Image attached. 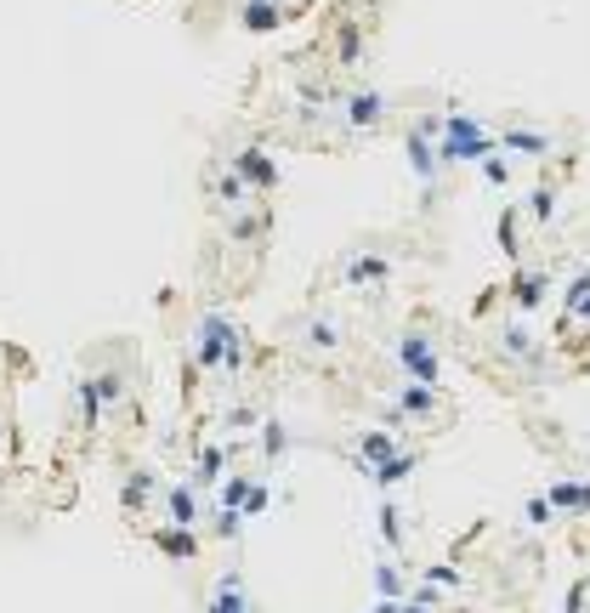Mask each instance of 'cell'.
Here are the masks:
<instances>
[{"label": "cell", "mask_w": 590, "mask_h": 613, "mask_svg": "<svg viewBox=\"0 0 590 613\" xmlns=\"http://www.w3.org/2000/svg\"><path fill=\"white\" fill-rule=\"evenodd\" d=\"M437 154H443V165L494 159V154H500V137H494V131L477 120V114H460V108H454L449 120H443V142H437Z\"/></svg>", "instance_id": "6da1fadb"}, {"label": "cell", "mask_w": 590, "mask_h": 613, "mask_svg": "<svg viewBox=\"0 0 590 613\" xmlns=\"http://www.w3.org/2000/svg\"><path fill=\"white\" fill-rule=\"evenodd\" d=\"M386 91L375 86H358V91H341V103H335V114H341V125L347 131H375V125L386 120Z\"/></svg>", "instance_id": "7a4b0ae2"}, {"label": "cell", "mask_w": 590, "mask_h": 613, "mask_svg": "<svg viewBox=\"0 0 590 613\" xmlns=\"http://www.w3.org/2000/svg\"><path fill=\"white\" fill-rule=\"evenodd\" d=\"M120 398H125L120 375H97V381H80V386H74V415H80V426H97Z\"/></svg>", "instance_id": "3957f363"}, {"label": "cell", "mask_w": 590, "mask_h": 613, "mask_svg": "<svg viewBox=\"0 0 590 613\" xmlns=\"http://www.w3.org/2000/svg\"><path fill=\"white\" fill-rule=\"evenodd\" d=\"M398 364H403V375H409V381H420V386H437V381H443V364H437V352H432V341H426V335H403V341H398Z\"/></svg>", "instance_id": "277c9868"}, {"label": "cell", "mask_w": 590, "mask_h": 613, "mask_svg": "<svg viewBox=\"0 0 590 613\" xmlns=\"http://www.w3.org/2000/svg\"><path fill=\"white\" fill-rule=\"evenodd\" d=\"M233 171L244 176V188L250 193H273L278 188V165H273L267 148H239V154H233Z\"/></svg>", "instance_id": "5b68a950"}, {"label": "cell", "mask_w": 590, "mask_h": 613, "mask_svg": "<svg viewBox=\"0 0 590 613\" xmlns=\"http://www.w3.org/2000/svg\"><path fill=\"white\" fill-rule=\"evenodd\" d=\"M403 443L392 438V426H364L358 432V466H364L369 477H375V466H386V460L398 455Z\"/></svg>", "instance_id": "8992f818"}, {"label": "cell", "mask_w": 590, "mask_h": 613, "mask_svg": "<svg viewBox=\"0 0 590 613\" xmlns=\"http://www.w3.org/2000/svg\"><path fill=\"white\" fill-rule=\"evenodd\" d=\"M403 409V421H415V426H426L437 415V386H420V381H409V386H398V398H392Z\"/></svg>", "instance_id": "52a82bcc"}, {"label": "cell", "mask_w": 590, "mask_h": 613, "mask_svg": "<svg viewBox=\"0 0 590 613\" xmlns=\"http://www.w3.org/2000/svg\"><path fill=\"white\" fill-rule=\"evenodd\" d=\"M205 613H250V596H244V579H239V568H227V574L216 579V591H210Z\"/></svg>", "instance_id": "ba28073f"}, {"label": "cell", "mask_w": 590, "mask_h": 613, "mask_svg": "<svg viewBox=\"0 0 590 613\" xmlns=\"http://www.w3.org/2000/svg\"><path fill=\"white\" fill-rule=\"evenodd\" d=\"M500 154L545 159V154H551V131H534V125H511V131H500Z\"/></svg>", "instance_id": "9c48e42d"}, {"label": "cell", "mask_w": 590, "mask_h": 613, "mask_svg": "<svg viewBox=\"0 0 590 613\" xmlns=\"http://www.w3.org/2000/svg\"><path fill=\"white\" fill-rule=\"evenodd\" d=\"M154 551H165L171 562H193L199 557V528H154Z\"/></svg>", "instance_id": "30bf717a"}, {"label": "cell", "mask_w": 590, "mask_h": 613, "mask_svg": "<svg viewBox=\"0 0 590 613\" xmlns=\"http://www.w3.org/2000/svg\"><path fill=\"white\" fill-rule=\"evenodd\" d=\"M193 483H199V489L227 483V449L222 443H199V449H193Z\"/></svg>", "instance_id": "8fae6325"}, {"label": "cell", "mask_w": 590, "mask_h": 613, "mask_svg": "<svg viewBox=\"0 0 590 613\" xmlns=\"http://www.w3.org/2000/svg\"><path fill=\"white\" fill-rule=\"evenodd\" d=\"M159 494H165V489H159L154 472H131V477H125V489H120V511H125V517H137V511L148 506V500H159Z\"/></svg>", "instance_id": "7c38bea8"}, {"label": "cell", "mask_w": 590, "mask_h": 613, "mask_svg": "<svg viewBox=\"0 0 590 613\" xmlns=\"http://www.w3.org/2000/svg\"><path fill=\"white\" fill-rule=\"evenodd\" d=\"M193 489H199V483H171V489H165V511H171V523L176 528H199V500H193Z\"/></svg>", "instance_id": "4fadbf2b"}, {"label": "cell", "mask_w": 590, "mask_h": 613, "mask_svg": "<svg viewBox=\"0 0 590 613\" xmlns=\"http://www.w3.org/2000/svg\"><path fill=\"white\" fill-rule=\"evenodd\" d=\"M545 500H551L556 511H590V483H579V477H562V483H551V489H545Z\"/></svg>", "instance_id": "5bb4252c"}, {"label": "cell", "mask_w": 590, "mask_h": 613, "mask_svg": "<svg viewBox=\"0 0 590 613\" xmlns=\"http://www.w3.org/2000/svg\"><path fill=\"white\" fill-rule=\"evenodd\" d=\"M301 347H313V352H335L341 347V324H335V318H307V324H301Z\"/></svg>", "instance_id": "9a60e30c"}, {"label": "cell", "mask_w": 590, "mask_h": 613, "mask_svg": "<svg viewBox=\"0 0 590 613\" xmlns=\"http://www.w3.org/2000/svg\"><path fill=\"white\" fill-rule=\"evenodd\" d=\"M539 296H545V273H539V267H517V279H511V301H517L522 313H534Z\"/></svg>", "instance_id": "2e32d148"}, {"label": "cell", "mask_w": 590, "mask_h": 613, "mask_svg": "<svg viewBox=\"0 0 590 613\" xmlns=\"http://www.w3.org/2000/svg\"><path fill=\"white\" fill-rule=\"evenodd\" d=\"M392 273V256H352L347 267H341V284H375Z\"/></svg>", "instance_id": "e0dca14e"}, {"label": "cell", "mask_w": 590, "mask_h": 613, "mask_svg": "<svg viewBox=\"0 0 590 613\" xmlns=\"http://www.w3.org/2000/svg\"><path fill=\"white\" fill-rule=\"evenodd\" d=\"M562 313L568 318H585L590 313V267H579L568 279V290H562Z\"/></svg>", "instance_id": "ac0fdd59"}, {"label": "cell", "mask_w": 590, "mask_h": 613, "mask_svg": "<svg viewBox=\"0 0 590 613\" xmlns=\"http://www.w3.org/2000/svg\"><path fill=\"white\" fill-rule=\"evenodd\" d=\"M415 466H420L415 449H398V455L386 460V466H375V483H381V489H392V483H403V477L415 472Z\"/></svg>", "instance_id": "d6986e66"}, {"label": "cell", "mask_w": 590, "mask_h": 613, "mask_svg": "<svg viewBox=\"0 0 590 613\" xmlns=\"http://www.w3.org/2000/svg\"><path fill=\"white\" fill-rule=\"evenodd\" d=\"M375 591H381L386 602H398V596H403V568H398V557H392V551L375 562Z\"/></svg>", "instance_id": "ffe728a7"}, {"label": "cell", "mask_w": 590, "mask_h": 613, "mask_svg": "<svg viewBox=\"0 0 590 613\" xmlns=\"http://www.w3.org/2000/svg\"><path fill=\"white\" fill-rule=\"evenodd\" d=\"M273 23H278V6H273V0H244V29H250V35H267Z\"/></svg>", "instance_id": "44dd1931"}, {"label": "cell", "mask_w": 590, "mask_h": 613, "mask_svg": "<svg viewBox=\"0 0 590 613\" xmlns=\"http://www.w3.org/2000/svg\"><path fill=\"white\" fill-rule=\"evenodd\" d=\"M528 216H534L539 228H545V222L556 216V188H551V182H539V188H528Z\"/></svg>", "instance_id": "7402d4cb"}, {"label": "cell", "mask_w": 590, "mask_h": 613, "mask_svg": "<svg viewBox=\"0 0 590 613\" xmlns=\"http://www.w3.org/2000/svg\"><path fill=\"white\" fill-rule=\"evenodd\" d=\"M375 528H381L386 551H398V545H403V523H398V506H392V500H381V511H375Z\"/></svg>", "instance_id": "603a6c76"}, {"label": "cell", "mask_w": 590, "mask_h": 613, "mask_svg": "<svg viewBox=\"0 0 590 613\" xmlns=\"http://www.w3.org/2000/svg\"><path fill=\"white\" fill-rule=\"evenodd\" d=\"M500 352H505V358H522V364H534V341H528V330H522V324H511V330L500 335Z\"/></svg>", "instance_id": "cb8c5ba5"}, {"label": "cell", "mask_w": 590, "mask_h": 613, "mask_svg": "<svg viewBox=\"0 0 590 613\" xmlns=\"http://www.w3.org/2000/svg\"><path fill=\"white\" fill-rule=\"evenodd\" d=\"M256 449H261L267 460H284V449H290V432H284L278 421H267V426H261V443H256Z\"/></svg>", "instance_id": "d4e9b609"}, {"label": "cell", "mask_w": 590, "mask_h": 613, "mask_svg": "<svg viewBox=\"0 0 590 613\" xmlns=\"http://www.w3.org/2000/svg\"><path fill=\"white\" fill-rule=\"evenodd\" d=\"M426 585H443V591H454V585H460V568H454V562H432V568H426Z\"/></svg>", "instance_id": "484cf974"}, {"label": "cell", "mask_w": 590, "mask_h": 613, "mask_svg": "<svg viewBox=\"0 0 590 613\" xmlns=\"http://www.w3.org/2000/svg\"><path fill=\"white\" fill-rule=\"evenodd\" d=\"M483 176L494 182V188H505L511 182V154H494V159H483Z\"/></svg>", "instance_id": "4316f807"}, {"label": "cell", "mask_w": 590, "mask_h": 613, "mask_svg": "<svg viewBox=\"0 0 590 613\" xmlns=\"http://www.w3.org/2000/svg\"><path fill=\"white\" fill-rule=\"evenodd\" d=\"M239 523H244V511H227L222 506V517H216V528H210V534H216V540H239Z\"/></svg>", "instance_id": "83f0119b"}, {"label": "cell", "mask_w": 590, "mask_h": 613, "mask_svg": "<svg viewBox=\"0 0 590 613\" xmlns=\"http://www.w3.org/2000/svg\"><path fill=\"white\" fill-rule=\"evenodd\" d=\"M267 506H273V489H267V483H256V489H250V500H244V517H261Z\"/></svg>", "instance_id": "f1b7e54d"}, {"label": "cell", "mask_w": 590, "mask_h": 613, "mask_svg": "<svg viewBox=\"0 0 590 613\" xmlns=\"http://www.w3.org/2000/svg\"><path fill=\"white\" fill-rule=\"evenodd\" d=\"M551 500H545V494H534V500H528V523H534V528H545V523H551Z\"/></svg>", "instance_id": "f546056e"}, {"label": "cell", "mask_w": 590, "mask_h": 613, "mask_svg": "<svg viewBox=\"0 0 590 613\" xmlns=\"http://www.w3.org/2000/svg\"><path fill=\"white\" fill-rule=\"evenodd\" d=\"M437 608V602H420V596H415V602H403V613H432Z\"/></svg>", "instance_id": "4dcf8cb0"}]
</instances>
